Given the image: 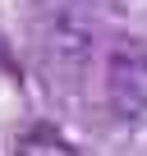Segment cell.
I'll return each mask as SVG.
<instances>
[{"mask_svg": "<svg viewBox=\"0 0 147 156\" xmlns=\"http://www.w3.org/2000/svg\"><path fill=\"white\" fill-rule=\"evenodd\" d=\"M106 106L115 119H142L147 115V41L142 37H124L106 51Z\"/></svg>", "mask_w": 147, "mask_h": 156, "instance_id": "obj_1", "label": "cell"}, {"mask_svg": "<svg viewBox=\"0 0 147 156\" xmlns=\"http://www.w3.org/2000/svg\"><path fill=\"white\" fill-rule=\"evenodd\" d=\"M41 46H46L51 69L78 73L88 64V51H92V23L83 19V9H55L41 23Z\"/></svg>", "mask_w": 147, "mask_h": 156, "instance_id": "obj_2", "label": "cell"}, {"mask_svg": "<svg viewBox=\"0 0 147 156\" xmlns=\"http://www.w3.org/2000/svg\"><path fill=\"white\" fill-rule=\"evenodd\" d=\"M14 156H78V151H74L69 138L55 133L51 124H32V129H23L14 138Z\"/></svg>", "mask_w": 147, "mask_h": 156, "instance_id": "obj_3", "label": "cell"}]
</instances>
